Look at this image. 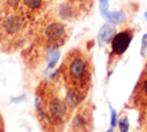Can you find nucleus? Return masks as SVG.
I'll use <instances>...</instances> for the list:
<instances>
[{
	"label": "nucleus",
	"mask_w": 147,
	"mask_h": 132,
	"mask_svg": "<svg viewBox=\"0 0 147 132\" xmlns=\"http://www.w3.org/2000/svg\"><path fill=\"white\" fill-rule=\"evenodd\" d=\"M93 62L88 52L83 48H71L63 56L56 77L64 88L65 98L74 109L86 100L92 86Z\"/></svg>",
	"instance_id": "nucleus-1"
},
{
	"label": "nucleus",
	"mask_w": 147,
	"mask_h": 132,
	"mask_svg": "<svg viewBox=\"0 0 147 132\" xmlns=\"http://www.w3.org/2000/svg\"><path fill=\"white\" fill-rule=\"evenodd\" d=\"M57 79L41 80L34 91V114L42 132H63L74 111Z\"/></svg>",
	"instance_id": "nucleus-2"
},
{
	"label": "nucleus",
	"mask_w": 147,
	"mask_h": 132,
	"mask_svg": "<svg viewBox=\"0 0 147 132\" xmlns=\"http://www.w3.org/2000/svg\"><path fill=\"white\" fill-rule=\"evenodd\" d=\"M32 22L20 7L0 2V53L11 54L31 41Z\"/></svg>",
	"instance_id": "nucleus-3"
},
{
	"label": "nucleus",
	"mask_w": 147,
	"mask_h": 132,
	"mask_svg": "<svg viewBox=\"0 0 147 132\" xmlns=\"http://www.w3.org/2000/svg\"><path fill=\"white\" fill-rule=\"evenodd\" d=\"M71 30L55 8L48 9L32 23L31 44L45 49H59L70 39Z\"/></svg>",
	"instance_id": "nucleus-4"
},
{
	"label": "nucleus",
	"mask_w": 147,
	"mask_h": 132,
	"mask_svg": "<svg viewBox=\"0 0 147 132\" xmlns=\"http://www.w3.org/2000/svg\"><path fill=\"white\" fill-rule=\"evenodd\" d=\"M136 29L131 26H125L114 34L109 42V48L107 52V77L109 78L116 68L117 63L121 61L125 52L127 51L132 39L136 36Z\"/></svg>",
	"instance_id": "nucleus-5"
},
{
	"label": "nucleus",
	"mask_w": 147,
	"mask_h": 132,
	"mask_svg": "<svg viewBox=\"0 0 147 132\" xmlns=\"http://www.w3.org/2000/svg\"><path fill=\"white\" fill-rule=\"evenodd\" d=\"M59 59V49H45L31 42L22 49V60L28 69L36 71L44 65L52 67Z\"/></svg>",
	"instance_id": "nucleus-6"
},
{
	"label": "nucleus",
	"mask_w": 147,
	"mask_h": 132,
	"mask_svg": "<svg viewBox=\"0 0 147 132\" xmlns=\"http://www.w3.org/2000/svg\"><path fill=\"white\" fill-rule=\"evenodd\" d=\"M94 8V0H62L55 8L61 20L75 23L87 17Z\"/></svg>",
	"instance_id": "nucleus-7"
},
{
	"label": "nucleus",
	"mask_w": 147,
	"mask_h": 132,
	"mask_svg": "<svg viewBox=\"0 0 147 132\" xmlns=\"http://www.w3.org/2000/svg\"><path fill=\"white\" fill-rule=\"evenodd\" d=\"M94 104L90 101H84L74 111L69 125L68 132H93L94 127Z\"/></svg>",
	"instance_id": "nucleus-8"
},
{
	"label": "nucleus",
	"mask_w": 147,
	"mask_h": 132,
	"mask_svg": "<svg viewBox=\"0 0 147 132\" xmlns=\"http://www.w3.org/2000/svg\"><path fill=\"white\" fill-rule=\"evenodd\" d=\"M146 103H147V60L132 90V93L126 102V106L139 110Z\"/></svg>",
	"instance_id": "nucleus-9"
},
{
	"label": "nucleus",
	"mask_w": 147,
	"mask_h": 132,
	"mask_svg": "<svg viewBox=\"0 0 147 132\" xmlns=\"http://www.w3.org/2000/svg\"><path fill=\"white\" fill-rule=\"evenodd\" d=\"M51 0H22L21 9L26 15V17L33 23L38 17L45 14L52 6Z\"/></svg>",
	"instance_id": "nucleus-10"
},
{
	"label": "nucleus",
	"mask_w": 147,
	"mask_h": 132,
	"mask_svg": "<svg viewBox=\"0 0 147 132\" xmlns=\"http://www.w3.org/2000/svg\"><path fill=\"white\" fill-rule=\"evenodd\" d=\"M108 0H100V9L102 15L113 23H122L125 20V16L121 13H109L108 11Z\"/></svg>",
	"instance_id": "nucleus-11"
},
{
	"label": "nucleus",
	"mask_w": 147,
	"mask_h": 132,
	"mask_svg": "<svg viewBox=\"0 0 147 132\" xmlns=\"http://www.w3.org/2000/svg\"><path fill=\"white\" fill-rule=\"evenodd\" d=\"M115 33H116L115 26H113L110 24L103 25L101 28L100 32H99V36H98V42H99V45L100 46H105V45L109 44Z\"/></svg>",
	"instance_id": "nucleus-12"
},
{
	"label": "nucleus",
	"mask_w": 147,
	"mask_h": 132,
	"mask_svg": "<svg viewBox=\"0 0 147 132\" xmlns=\"http://www.w3.org/2000/svg\"><path fill=\"white\" fill-rule=\"evenodd\" d=\"M138 111H139V118H138L139 127H147V103Z\"/></svg>",
	"instance_id": "nucleus-13"
},
{
	"label": "nucleus",
	"mask_w": 147,
	"mask_h": 132,
	"mask_svg": "<svg viewBox=\"0 0 147 132\" xmlns=\"http://www.w3.org/2000/svg\"><path fill=\"white\" fill-rule=\"evenodd\" d=\"M127 126H129V123H127V118L125 115H123L121 117V121H119V127H121V132H126L127 131Z\"/></svg>",
	"instance_id": "nucleus-14"
},
{
	"label": "nucleus",
	"mask_w": 147,
	"mask_h": 132,
	"mask_svg": "<svg viewBox=\"0 0 147 132\" xmlns=\"http://www.w3.org/2000/svg\"><path fill=\"white\" fill-rule=\"evenodd\" d=\"M141 56H147V34H145L141 40Z\"/></svg>",
	"instance_id": "nucleus-15"
},
{
	"label": "nucleus",
	"mask_w": 147,
	"mask_h": 132,
	"mask_svg": "<svg viewBox=\"0 0 147 132\" xmlns=\"http://www.w3.org/2000/svg\"><path fill=\"white\" fill-rule=\"evenodd\" d=\"M0 132H6L5 130V121H3V117L0 112Z\"/></svg>",
	"instance_id": "nucleus-16"
},
{
	"label": "nucleus",
	"mask_w": 147,
	"mask_h": 132,
	"mask_svg": "<svg viewBox=\"0 0 147 132\" xmlns=\"http://www.w3.org/2000/svg\"><path fill=\"white\" fill-rule=\"evenodd\" d=\"M137 132H147V127H139Z\"/></svg>",
	"instance_id": "nucleus-17"
},
{
	"label": "nucleus",
	"mask_w": 147,
	"mask_h": 132,
	"mask_svg": "<svg viewBox=\"0 0 147 132\" xmlns=\"http://www.w3.org/2000/svg\"><path fill=\"white\" fill-rule=\"evenodd\" d=\"M107 132H113V130H111V129H110V130H108V131H107Z\"/></svg>",
	"instance_id": "nucleus-18"
},
{
	"label": "nucleus",
	"mask_w": 147,
	"mask_h": 132,
	"mask_svg": "<svg viewBox=\"0 0 147 132\" xmlns=\"http://www.w3.org/2000/svg\"><path fill=\"white\" fill-rule=\"evenodd\" d=\"M51 1H52V2H55V1H57V0H51Z\"/></svg>",
	"instance_id": "nucleus-19"
}]
</instances>
